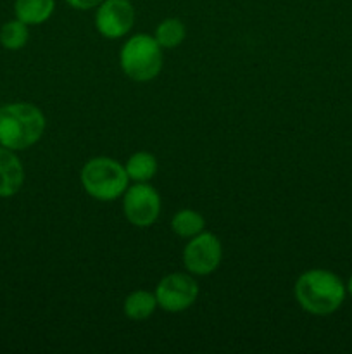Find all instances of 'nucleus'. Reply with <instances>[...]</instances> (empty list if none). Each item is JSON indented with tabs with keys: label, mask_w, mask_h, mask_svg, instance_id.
<instances>
[{
	"label": "nucleus",
	"mask_w": 352,
	"mask_h": 354,
	"mask_svg": "<svg viewBox=\"0 0 352 354\" xmlns=\"http://www.w3.org/2000/svg\"><path fill=\"white\" fill-rule=\"evenodd\" d=\"M135 24V7L130 0H104L95 12V28L107 40L126 37Z\"/></svg>",
	"instance_id": "8"
},
{
	"label": "nucleus",
	"mask_w": 352,
	"mask_h": 354,
	"mask_svg": "<svg viewBox=\"0 0 352 354\" xmlns=\"http://www.w3.org/2000/svg\"><path fill=\"white\" fill-rule=\"evenodd\" d=\"M66 2L76 10H90V9H97L104 0H66Z\"/></svg>",
	"instance_id": "16"
},
{
	"label": "nucleus",
	"mask_w": 352,
	"mask_h": 354,
	"mask_svg": "<svg viewBox=\"0 0 352 354\" xmlns=\"http://www.w3.org/2000/svg\"><path fill=\"white\" fill-rule=\"evenodd\" d=\"M297 303L314 317H330L344 304L347 287L330 270H307L293 286Z\"/></svg>",
	"instance_id": "1"
},
{
	"label": "nucleus",
	"mask_w": 352,
	"mask_h": 354,
	"mask_svg": "<svg viewBox=\"0 0 352 354\" xmlns=\"http://www.w3.org/2000/svg\"><path fill=\"white\" fill-rule=\"evenodd\" d=\"M55 9V0H16L14 14L28 26H38L50 19Z\"/></svg>",
	"instance_id": "10"
},
{
	"label": "nucleus",
	"mask_w": 352,
	"mask_h": 354,
	"mask_svg": "<svg viewBox=\"0 0 352 354\" xmlns=\"http://www.w3.org/2000/svg\"><path fill=\"white\" fill-rule=\"evenodd\" d=\"M345 287H347V292L351 294V296H352V275H351V279H349L347 286H345Z\"/></svg>",
	"instance_id": "17"
},
{
	"label": "nucleus",
	"mask_w": 352,
	"mask_h": 354,
	"mask_svg": "<svg viewBox=\"0 0 352 354\" xmlns=\"http://www.w3.org/2000/svg\"><path fill=\"white\" fill-rule=\"evenodd\" d=\"M24 183V166L16 152L0 145V197H12Z\"/></svg>",
	"instance_id": "9"
},
{
	"label": "nucleus",
	"mask_w": 352,
	"mask_h": 354,
	"mask_svg": "<svg viewBox=\"0 0 352 354\" xmlns=\"http://www.w3.org/2000/svg\"><path fill=\"white\" fill-rule=\"evenodd\" d=\"M157 159L154 154L147 151H138L128 158L124 169L128 173V178L135 183H147L157 173Z\"/></svg>",
	"instance_id": "11"
},
{
	"label": "nucleus",
	"mask_w": 352,
	"mask_h": 354,
	"mask_svg": "<svg viewBox=\"0 0 352 354\" xmlns=\"http://www.w3.org/2000/svg\"><path fill=\"white\" fill-rule=\"evenodd\" d=\"M157 306L168 313L188 310L199 297V283L192 273H169L155 287Z\"/></svg>",
	"instance_id": "6"
},
{
	"label": "nucleus",
	"mask_w": 352,
	"mask_h": 354,
	"mask_svg": "<svg viewBox=\"0 0 352 354\" xmlns=\"http://www.w3.org/2000/svg\"><path fill=\"white\" fill-rule=\"evenodd\" d=\"M123 211L135 227H150L161 214V196L147 183H135L123 194Z\"/></svg>",
	"instance_id": "7"
},
{
	"label": "nucleus",
	"mask_w": 352,
	"mask_h": 354,
	"mask_svg": "<svg viewBox=\"0 0 352 354\" xmlns=\"http://www.w3.org/2000/svg\"><path fill=\"white\" fill-rule=\"evenodd\" d=\"M162 47L154 37L137 33L124 41L119 64L124 75L137 83H147L162 71Z\"/></svg>",
	"instance_id": "4"
},
{
	"label": "nucleus",
	"mask_w": 352,
	"mask_h": 354,
	"mask_svg": "<svg viewBox=\"0 0 352 354\" xmlns=\"http://www.w3.org/2000/svg\"><path fill=\"white\" fill-rule=\"evenodd\" d=\"M79 180L85 192L102 203L119 199L130 183L124 166L107 156L88 159L81 168Z\"/></svg>",
	"instance_id": "3"
},
{
	"label": "nucleus",
	"mask_w": 352,
	"mask_h": 354,
	"mask_svg": "<svg viewBox=\"0 0 352 354\" xmlns=\"http://www.w3.org/2000/svg\"><path fill=\"white\" fill-rule=\"evenodd\" d=\"M23 21L10 19L0 28V45L7 50H21L30 40V30Z\"/></svg>",
	"instance_id": "15"
},
{
	"label": "nucleus",
	"mask_w": 352,
	"mask_h": 354,
	"mask_svg": "<svg viewBox=\"0 0 352 354\" xmlns=\"http://www.w3.org/2000/svg\"><path fill=\"white\" fill-rule=\"evenodd\" d=\"M186 37V28L182 19L178 17H166L164 21L155 28L154 38L162 48H175L183 44Z\"/></svg>",
	"instance_id": "14"
},
{
	"label": "nucleus",
	"mask_w": 352,
	"mask_h": 354,
	"mask_svg": "<svg viewBox=\"0 0 352 354\" xmlns=\"http://www.w3.org/2000/svg\"><path fill=\"white\" fill-rule=\"evenodd\" d=\"M155 308H157V299H155L154 292L148 290H135V292L128 294L126 299L123 303V311L130 320L141 322L147 320L154 315Z\"/></svg>",
	"instance_id": "12"
},
{
	"label": "nucleus",
	"mask_w": 352,
	"mask_h": 354,
	"mask_svg": "<svg viewBox=\"0 0 352 354\" xmlns=\"http://www.w3.org/2000/svg\"><path fill=\"white\" fill-rule=\"evenodd\" d=\"M223 259V245L211 232H200L183 249V265L192 275L207 277L216 272Z\"/></svg>",
	"instance_id": "5"
},
{
	"label": "nucleus",
	"mask_w": 352,
	"mask_h": 354,
	"mask_svg": "<svg viewBox=\"0 0 352 354\" xmlns=\"http://www.w3.org/2000/svg\"><path fill=\"white\" fill-rule=\"evenodd\" d=\"M47 120L38 106L31 102H12L0 106V145L14 152L33 147L43 137Z\"/></svg>",
	"instance_id": "2"
},
{
	"label": "nucleus",
	"mask_w": 352,
	"mask_h": 354,
	"mask_svg": "<svg viewBox=\"0 0 352 354\" xmlns=\"http://www.w3.org/2000/svg\"><path fill=\"white\" fill-rule=\"evenodd\" d=\"M204 228H206V220L195 209H182L171 218V230L178 237L192 239L204 232Z\"/></svg>",
	"instance_id": "13"
}]
</instances>
